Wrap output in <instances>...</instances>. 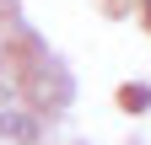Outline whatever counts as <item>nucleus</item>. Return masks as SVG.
Masks as SVG:
<instances>
[{"instance_id": "nucleus-1", "label": "nucleus", "mask_w": 151, "mask_h": 145, "mask_svg": "<svg viewBox=\"0 0 151 145\" xmlns=\"http://www.w3.org/2000/svg\"><path fill=\"white\" fill-rule=\"evenodd\" d=\"M0 134H11V140L32 145V140H38V124H32L27 113H0Z\"/></svg>"}, {"instance_id": "nucleus-2", "label": "nucleus", "mask_w": 151, "mask_h": 145, "mask_svg": "<svg viewBox=\"0 0 151 145\" xmlns=\"http://www.w3.org/2000/svg\"><path fill=\"white\" fill-rule=\"evenodd\" d=\"M119 102L140 113V107H151V86H124V92H119Z\"/></svg>"}, {"instance_id": "nucleus-3", "label": "nucleus", "mask_w": 151, "mask_h": 145, "mask_svg": "<svg viewBox=\"0 0 151 145\" xmlns=\"http://www.w3.org/2000/svg\"><path fill=\"white\" fill-rule=\"evenodd\" d=\"M140 16H146V27H151V0H140Z\"/></svg>"}]
</instances>
